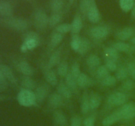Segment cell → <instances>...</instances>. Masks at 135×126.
<instances>
[{
  "label": "cell",
  "mask_w": 135,
  "mask_h": 126,
  "mask_svg": "<svg viewBox=\"0 0 135 126\" xmlns=\"http://www.w3.org/2000/svg\"><path fill=\"white\" fill-rule=\"evenodd\" d=\"M17 101L21 106L25 107L34 106L37 103L34 92L25 89L20 91L18 93Z\"/></svg>",
  "instance_id": "6da1fadb"
},
{
  "label": "cell",
  "mask_w": 135,
  "mask_h": 126,
  "mask_svg": "<svg viewBox=\"0 0 135 126\" xmlns=\"http://www.w3.org/2000/svg\"><path fill=\"white\" fill-rule=\"evenodd\" d=\"M34 24L38 30H44L49 25V17L44 10L38 9L34 14Z\"/></svg>",
  "instance_id": "7a4b0ae2"
},
{
  "label": "cell",
  "mask_w": 135,
  "mask_h": 126,
  "mask_svg": "<svg viewBox=\"0 0 135 126\" xmlns=\"http://www.w3.org/2000/svg\"><path fill=\"white\" fill-rule=\"evenodd\" d=\"M3 21L8 27L17 31H24L28 27V22L24 18L9 17Z\"/></svg>",
  "instance_id": "3957f363"
},
{
  "label": "cell",
  "mask_w": 135,
  "mask_h": 126,
  "mask_svg": "<svg viewBox=\"0 0 135 126\" xmlns=\"http://www.w3.org/2000/svg\"><path fill=\"white\" fill-rule=\"evenodd\" d=\"M119 111L122 119L129 120L135 118V104L133 102L123 104Z\"/></svg>",
  "instance_id": "277c9868"
},
{
  "label": "cell",
  "mask_w": 135,
  "mask_h": 126,
  "mask_svg": "<svg viewBox=\"0 0 135 126\" xmlns=\"http://www.w3.org/2000/svg\"><path fill=\"white\" fill-rule=\"evenodd\" d=\"M127 101V96L121 92L113 93L108 98V103L112 106H123Z\"/></svg>",
  "instance_id": "5b68a950"
},
{
  "label": "cell",
  "mask_w": 135,
  "mask_h": 126,
  "mask_svg": "<svg viewBox=\"0 0 135 126\" xmlns=\"http://www.w3.org/2000/svg\"><path fill=\"white\" fill-rule=\"evenodd\" d=\"M26 45L28 50H32L39 45L40 38L38 34L34 32H30L26 35L23 42Z\"/></svg>",
  "instance_id": "8992f818"
},
{
  "label": "cell",
  "mask_w": 135,
  "mask_h": 126,
  "mask_svg": "<svg viewBox=\"0 0 135 126\" xmlns=\"http://www.w3.org/2000/svg\"><path fill=\"white\" fill-rule=\"evenodd\" d=\"M90 34L95 39H102L108 35L109 29L105 26H96L90 29Z\"/></svg>",
  "instance_id": "52a82bcc"
},
{
  "label": "cell",
  "mask_w": 135,
  "mask_h": 126,
  "mask_svg": "<svg viewBox=\"0 0 135 126\" xmlns=\"http://www.w3.org/2000/svg\"><path fill=\"white\" fill-rule=\"evenodd\" d=\"M135 29L133 27H125L117 32V37L121 41H126L134 36Z\"/></svg>",
  "instance_id": "ba28073f"
},
{
  "label": "cell",
  "mask_w": 135,
  "mask_h": 126,
  "mask_svg": "<svg viewBox=\"0 0 135 126\" xmlns=\"http://www.w3.org/2000/svg\"><path fill=\"white\" fill-rule=\"evenodd\" d=\"M48 89V87L45 85H41L37 87L34 92L36 102L41 103L46 99L49 93Z\"/></svg>",
  "instance_id": "9c48e42d"
},
{
  "label": "cell",
  "mask_w": 135,
  "mask_h": 126,
  "mask_svg": "<svg viewBox=\"0 0 135 126\" xmlns=\"http://www.w3.org/2000/svg\"><path fill=\"white\" fill-rule=\"evenodd\" d=\"M13 14V8L11 4L7 1L0 0V15L11 17Z\"/></svg>",
  "instance_id": "30bf717a"
},
{
  "label": "cell",
  "mask_w": 135,
  "mask_h": 126,
  "mask_svg": "<svg viewBox=\"0 0 135 126\" xmlns=\"http://www.w3.org/2000/svg\"><path fill=\"white\" fill-rule=\"evenodd\" d=\"M63 103V98L57 92L54 93L48 98V105L52 108H57Z\"/></svg>",
  "instance_id": "8fae6325"
},
{
  "label": "cell",
  "mask_w": 135,
  "mask_h": 126,
  "mask_svg": "<svg viewBox=\"0 0 135 126\" xmlns=\"http://www.w3.org/2000/svg\"><path fill=\"white\" fill-rule=\"evenodd\" d=\"M86 17L88 18V20L92 23H97L100 21V18H101V15H100V13L96 4L94 5L90 9L87 13Z\"/></svg>",
  "instance_id": "7c38bea8"
},
{
  "label": "cell",
  "mask_w": 135,
  "mask_h": 126,
  "mask_svg": "<svg viewBox=\"0 0 135 126\" xmlns=\"http://www.w3.org/2000/svg\"><path fill=\"white\" fill-rule=\"evenodd\" d=\"M71 24V32L73 34H79L83 28V19L80 14H76Z\"/></svg>",
  "instance_id": "4fadbf2b"
},
{
  "label": "cell",
  "mask_w": 135,
  "mask_h": 126,
  "mask_svg": "<svg viewBox=\"0 0 135 126\" xmlns=\"http://www.w3.org/2000/svg\"><path fill=\"white\" fill-rule=\"evenodd\" d=\"M57 93L63 97V98L65 99H69L72 97V93L71 89L67 87L66 85L65 82L61 81L60 82L58 83L57 87Z\"/></svg>",
  "instance_id": "5bb4252c"
},
{
  "label": "cell",
  "mask_w": 135,
  "mask_h": 126,
  "mask_svg": "<svg viewBox=\"0 0 135 126\" xmlns=\"http://www.w3.org/2000/svg\"><path fill=\"white\" fill-rule=\"evenodd\" d=\"M0 70H1L3 74L5 76L7 80L15 85L17 84V79H16L13 72H12L11 69L8 66L5 65V64H0Z\"/></svg>",
  "instance_id": "9a60e30c"
},
{
  "label": "cell",
  "mask_w": 135,
  "mask_h": 126,
  "mask_svg": "<svg viewBox=\"0 0 135 126\" xmlns=\"http://www.w3.org/2000/svg\"><path fill=\"white\" fill-rule=\"evenodd\" d=\"M121 119V114H120L119 111L115 112L112 113L110 115L107 116L106 118H104L102 121V124L104 126H111L114 123L119 122Z\"/></svg>",
  "instance_id": "2e32d148"
},
{
  "label": "cell",
  "mask_w": 135,
  "mask_h": 126,
  "mask_svg": "<svg viewBox=\"0 0 135 126\" xmlns=\"http://www.w3.org/2000/svg\"><path fill=\"white\" fill-rule=\"evenodd\" d=\"M76 83L79 87L85 88L92 85L93 84V80L90 78L89 76H87L86 74L81 72L76 79Z\"/></svg>",
  "instance_id": "e0dca14e"
},
{
  "label": "cell",
  "mask_w": 135,
  "mask_h": 126,
  "mask_svg": "<svg viewBox=\"0 0 135 126\" xmlns=\"http://www.w3.org/2000/svg\"><path fill=\"white\" fill-rule=\"evenodd\" d=\"M44 77L47 82L50 84L51 86L54 87L58 85V80L56 74L51 69L46 68V70L44 72Z\"/></svg>",
  "instance_id": "ac0fdd59"
},
{
  "label": "cell",
  "mask_w": 135,
  "mask_h": 126,
  "mask_svg": "<svg viewBox=\"0 0 135 126\" xmlns=\"http://www.w3.org/2000/svg\"><path fill=\"white\" fill-rule=\"evenodd\" d=\"M95 4H96L95 0H80V3H79V9H80V13L84 17H86L88 10Z\"/></svg>",
  "instance_id": "d6986e66"
},
{
  "label": "cell",
  "mask_w": 135,
  "mask_h": 126,
  "mask_svg": "<svg viewBox=\"0 0 135 126\" xmlns=\"http://www.w3.org/2000/svg\"><path fill=\"white\" fill-rule=\"evenodd\" d=\"M54 123L58 126H65L67 123V120L65 114L61 111L57 110L54 111Z\"/></svg>",
  "instance_id": "ffe728a7"
},
{
  "label": "cell",
  "mask_w": 135,
  "mask_h": 126,
  "mask_svg": "<svg viewBox=\"0 0 135 126\" xmlns=\"http://www.w3.org/2000/svg\"><path fill=\"white\" fill-rule=\"evenodd\" d=\"M18 70L26 76H30L34 74V70L26 61H21L18 64Z\"/></svg>",
  "instance_id": "44dd1931"
},
{
  "label": "cell",
  "mask_w": 135,
  "mask_h": 126,
  "mask_svg": "<svg viewBox=\"0 0 135 126\" xmlns=\"http://www.w3.org/2000/svg\"><path fill=\"white\" fill-rule=\"evenodd\" d=\"M61 59V51L60 50H57L55 52H53L49 59L48 62L47 64V68L51 69L53 67L59 64Z\"/></svg>",
  "instance_id": "7402d4cb"
},
{
  "label": "cell",
  "mask_w": 135,
  "mask_h": 126,
  "mask_svg": "<svg viewBox=\"0 0 135 126\" xmlns=\"http://www.w3.org/2000/svg\"><path fill=\"white\" fill-rule=\"evenodd\" d=\"M89 96L88 92L86 91L83 93V97H82L81 102H80V110L83 114H86L90 110L89 103Z\"/></svg>",
  "instance_id": "603a6c76"
},
{
  "label": "cell",
  "mask_w": 135,
  "mask_h": 126,
  "mask_svg": "<svg viewBox=\"0 0 135 126\" xmlns=\"http://www.w3.org/2000/svg\"><path fill=\"white\" fill-rule=\"evenodd\" d=\"M102 98L98 93H92L89 96V103L90 110H96L100 106Z\"/></svg>",
  "instance_id": "cb8c5ba5"
},
{
  "label": "cell",
  "mask_w": 135,
  "mask_h": 126,
  "mask_svg": "<svg viewBox=\"0 0 135 126\" xmlns=\"http://www.w3.org/2000/svg\"><path fill=\"white\" fill-rule=\"evenodd\" d=\"M65 83L71 91L73 93H76L78 92V85L76 83V80L71 75L70 72L65 77Z\"/></svg>",
  "instance_id": "d4e9b609"
},
{
  "label": "cell",
  "mask_w": 135,
  "mask_h": 126,
  "mask_svg": "<svg viewBox=\"0 0 135 126\" xmlns=\"http://www.w3.org/2000/svg\"><path fill=\"white\" fill-rule=\"evenodd\" d=\"M21 85L25 89L32 91L36 89V83L29 76H25L22 78Z\"/></svg>",
  "instance_id": "484cf974"
},
{
  "label": "cell",
  "mask_w": 135,
  "mask_h": 126,
  "mask_svg": "<svg viewBox=\"0 0 135 126\" xmlns=\"http://www.w3.org/2000/svg\"><path fill=\"white\" fill-rule=\"evenodd\" d=\"M104 55L107 60H111L116 62L119 59L118 51L113 47H108L105 49Z\"/></svg>",
  "instance_id": "4316f807"
},
{
  "label": "cell",
  "mask_w": 135,
  "mask_h": 126,
  "mask_svg": "<svg viewBox=\"0 0 135 126\" xmlns=\"http://www.w3.org/2000/svg\"><path fill=\"white\" fill-rule=\"evenodd\" d=\"M64 5V0H51L50 8L53 13H60Z\"/></svg>",
  "instance_id": "83f0119b"
},
{
  "label": "cell",
  "mask_w": 135,
  "mask_h": 126,
  "mask_svg": "<svg viewBox=\"0 0 135 126\" xmlns=\"http://www.w3.org/2000/svg\"><path fill=\"white\" fill-rule=\"evenodd\" d=\"M90 42L89 41V40L87 38H82L81 43H80V47H79L77 52H79L80 55H85L90 50Z\"/></svg>",
  "instance_id": "f1b7e54d"
},
{
  "label": "cell",
  "mask_w": 135,
  "mask_h": 126,
  "mask_svg": "<svg viewBox=\"0 0 135 126\" xmlns=\"http://www.w3.org/2000/svg\"><path fill=\"white\" fill-rule=\"evenodd\" d=\"M113 47L117 51L123 52H130L132 49V47L129 44L124 42H117L113 45Z\"/></svg>",
  "instance_id": "f546056e"
},
{
  "label": "cell",
  "mask_w": 135,
  "mask_h": 126,
  "mask_svg": "<svg viewBox=\"0 0 135 126\" xmlns=\"http://www.w3.org/2000/svg\"><path fill=\"white\" fill-rule=\"evenodd\" d=\"M100 59L96 55H90L86 60L87 65L90 68H96L100 64Z\"/></svg>",
  "instance_id": "4dcf8cb0"
},
{
  "label": "cell",
  "mask_w": 135,
  "mask_h": 126,
  "mask_svg": "<svg viewBox=\"0 0 135 126\" xmlns=\"http://www.w3.org/2000/svg\"><path fill=\"white\" fill-rule=\"evenodd\" d=\"M134 3V0H119L121 9L125 12H129L132 10Z\"/></svg>",
  "instance_id": "1f68e13d"
},
{
  "label": "cell",
  "mask_w": 135,
  "mask_h": 126,
  "mask_svg": "<svg viewBox=\"0 0 135 126\" xmlns=\"http://www.w3.org/2000/svg\"><path fill=\"white\" fill-rule=\"evenodd\" d=\"M63 38V34H60V33L55 32L51 35V39H50V45L51 47H55L57 46L59 43L61 42L62 39Z\"/></svg>",
  "instance_id": "d6a6232c"
},
{
  "label": "cell",
  "mask_w": 135,
  "mask_h": 126,
  "mask_svg": "<svg viewBox=\"0 0 135 126\" xmlns=\"http://www.w3.org/2000/svg\"><path fill=\"white\" fill-rule=\"evenodd\" d=\"M82 38L79 36V34H73L71 41V47L73 50L77 52L81 43Z\"/></svg>",
  "instance_id": "836d02e7"
},
{
  "label": "cell",
  "mask_w": 135,
  "mask_h": 126,
  "mask_svg": "<svg viewBox=\"0 0 135 126\" xmlns=\"http://www.w3.org/2000/svg\"><path fill=\"white\" fill-rule=\"evenodd\" d=\"M61 20V15L60 13H53L49 17V26L51 27L57 26Z\"/></svg>",
  "instance_id": "e575fe53"
},
{
  "label": "cell",
  "mask_w": 135,
  "mask_h": 126,
  "mask_svg": "<svg viewBox=\"0 0 135 126\" xmlns=\"http://www.w3.org/2000/svg\"><path fill=\"white\" fill-rule=\"evenodd\" d=\"M109 71L108 70V69L105 65L100 66L98 68L97 70H96V76L98 79L102 80L103 79L109 76Z\"/></svg>",
  "instance_id": "d590c367"
},
{
  "label": "cell",
  "mask_w": 135,
  "mask_h": 126,
  "mask_svg": "<svg viewBox=\"0 0 135 126\" xmlns=\"http://www.w3.org/2000/svg\"><path fill=\"white\" fill-rule=\"evenodd\" d=\"M129 72H128L127 67H121L117 70L116 72V78L118 80H125L129 76Z\"/></svg>",
  "instance_id": "8d00e7d4"
},
{
  "label": "cell",
  "mask_w": 135,
  "mask_h": 126,
  "mask_svg": "<svg viewBox=\"0 0 135 126\" xmlns=\"http://www.w3.org/2000/svg\"><path fill=\"white\" fill-rule=\"evenodd\" d=\"M57 73L61 77H66L69 73L68 64L66 62H62L59 63L57 68Z\"/></svg>",
  "instance_id": "74e56055"
},
{
  "label": "cell",
  "mask_w": 135,
  "mask_h": 126,
  "mask_svg": "<svg viewBox=\"0 0 135 126\" xmlns=\"http://www.w3.org/2000/svg\"><path fill=\"white\" fill-rule=\"evenodd\" d=\"M57 32L60 33L61 34H65L71 32V24L69 23H63L57 25L55 28Z\"/></svg>",
  "instance_id": "f35d334b"
},
{
  "label": "cell",
  "mask_w": 135,
  "mask_h": 126,
  "mask_svg": "<svg viewBox=\"0 0 135 126\" xmlns=\"http://www.w3.org/2000/svg\"><path fill=\"white\" fill-rule=\"evenodd\" d=\"M116 82H117L116 77L113 76H111V75H109V76H107L106 77L103 79L101 81L102 85L105 87L113 86L116 83Z\"/></svg>",
  "instance_id": "ab89813d"
},
{
  "label": "cell",
  "mask_w": 135,
  "mask_h": 126,
  "mask_svg": "<svg viewBox=\"0 0 135 126\" xmlns=\"http://www.w3.org/2000/svg\"><path fill=\"white\" fill-rule=\"evenodd\" d=\"M135 88V83L133 80H125L121 85V89L125 91H133Z\"/></svg>",
  "instance_id": "60d3db41"
},
{
  "label": "cell",
  "mask_w": 135,
  "mask_h": 126,
  "mask_svg": "<svg viewBox=\"0 0 135 126\" xmlns=\"http://www.w3.org/2000/svg\"><path fill=\"white\" fill-rule=\"evenodd\" d=\"M70 73L71 74V75H72V76H73L76 80L78 78L79 75H80V73H81V72H80V65H79V63L75 62L73 64V65L71 66Z\"/></svg>",
  "instance_id": "b9f144b4"
},
{
  "label": "cell",
  "mask_w": 135,
  "mask_h": 126,
  "mask_svg": "<svg viewBox=\"0 0 135 126\" xmlns=\"http://www.w3.org/2000/svg\"><path fill=\"white\" fill-rule=\"evenodd\" d=\"M105 66L108 68V70L110 72H114L117 70V65L116 64V62L113 60H106Z\"/></svg>",
  "instance_id": "7bdbcfd3"
},
{
  "label": "cell",
  "mask_w": 135,
  "mask_h": 126,
  "mask_svg": "<svg viewBox=\"0 0 135 126\" xmlns=\"http://www.w3.org/2000/svg\"><path fill=\"white\" fill-rule=\"evenodd\" d=\"M129 75L133 79L135 80V64L134 62H130L128 63L127 66Z\"/></svg>",
  "instance_id": "ee69618b"
},
{
  "label": "cell",
  "mask_w": 135,
  "mask_h": 126,
  "mask_svg": "<svg viewBox=\"0 0 135 126\" xmlns=\"http://www.w3.org/2000/svg\"><path fill=\"white\" fill-rule=\"evenodd\" d=\"M82 119L78 116L73 117L71 120V126H81Z\"/></svg>",
  "instance_id": "f6af8a7d"
},
{
  "label": "cell",
  "mask_w": 135,
  "mask_h": 126,
  "mask_svg": "<svg viewBox=\"0 0 135 126\" xmlns=\"http://www.w3.org/2000/svg\"><path fill=\"white\" fill-rule=\"evenodd\" d=\"M95 118L93 116H89L86 118L84 121V126H94Z\"/></svg>",
  "instance_id": "bcb514c9"
},
{
  "label": "cell",
  "mask_w": 135,
  "mask_h": 126,
  "mask_svg": "<svg viewBox=\"0 0 135 126\" xmlns=\"http://www.w3.org/2000/svg\"><path fill=\"white\" fill-rule=\"evenodd\" d=\"M0 81H1V82L3 83H7L6 79H5V76H4L1 70H0Z\"/></svg>",
  "instance_id": "7dc6e473"
},
{
  "label": "cell",
  "mask_w": 135,
  "mask_h": 126,
  "mask_svg": "<svg viewBox=\"0 0 135 126\" xmlns=\"http://www.w3.org/2000/svg\"><path fill=\"white\" fill-rule=\"evenodd\" d=\"M21 51H22L23 52H26L27 51H28V49H27V47H26V45H25L24 43H22V45H21Z\"/></svg>",
  "instance_id": "c3c4849f"
},
{
  "label": "cell",
  "mask_w": 135,
  "mask_h": 126,
  "mask_svg": "<svg viewBox=\"0 0 135 126\" xmlns=\"http://www.w3.org/2000/svg\"><path fill=\"white\" fill-rule=\"evenodd\" d=\"M131 17L133 18H135V0L134 5H133V7L131 10Z\"/></svg>",
  "instance_id": "681fc988"
},
{
  "label": "cell",
  "mask_w": 135,
  "mask_h": 126,
  "mask_svg": "<svg viewBox=\"0 0 135 126\" xmlns=\"http://www.w3.org/2000/svg\"><path fill=\"white\" fill-rule=\"evenodd\" d=\"M75 1V0H69V4H68L69 5L67 6V8H68V9L71 6V5L73 3L74 1Z\"/></svg>",
  "instance_id": "f907efd6"
},
{
  "label": "cell",
  "mask_w": 135,
  "mask_h": 126,
  "mask_svg": "<svg viewBox=\"0 0 135 126\" xmlns=\"http://www.w3.org/2000/svg\"><path fill=\"white\" fill-rule=\"evenodd\" d=\"M131 42L132 44H133L134 45H135V35L131 39Z\"/></svg>",
  "instance_id": "816d5d0a"
},
{
  "label": "cell",
  "mask_w": 135,
  "mask_h": 126,
  "mask_svg": "<svg viewBox=\"0 0 135 126\" xmlns=\"http://www.w3.org/2000/svg\"><path fill=\"white\" fill-rule=\"evenodd\" d=\"M3 97H0V101H1V100H3Z\"/></svg>",
  "instance_id": "f5cc1de1"
},
{
  "label": "cell",
  "mask_w": 135,
  "mask_h": 126,
  "mask_svg": "<svg viewBox=\"0 0 135 126\" xmlns=\"http://www.w3.org/2000/svg\"><path fill=\"white\" fill-rule=\"evenodd\" d=\"M134 64H135V61H134Z\"/></svg>",
  "instance_id": "db71d44e"
}]
</instances>
